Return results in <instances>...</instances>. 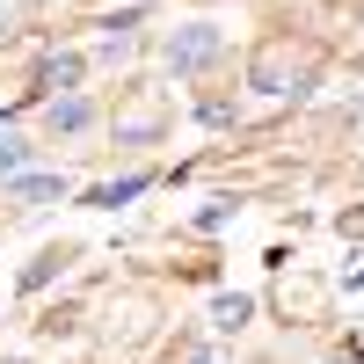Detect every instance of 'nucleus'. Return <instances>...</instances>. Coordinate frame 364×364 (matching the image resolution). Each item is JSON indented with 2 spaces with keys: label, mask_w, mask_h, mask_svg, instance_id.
<instances>
[{
  "label": "nucleus",
  "mask_w": 364,
  "mask_h": 364,
  "mask_svg": "<svg viewBox=\"0 0 364 364\" xmlns=\"http://www.w3.org/2000/svg\"><path fill=\"white\" fill-rule=\"evenodd\" d=\"M248 80L262 87V95H299V87H306L314 80V51L306 44H284V37H269L262 51H255V66H248Z\"/></svg>",
  "instance_id": "f257e3e1"
},
{
  "label": "nucleus",
  "mask_w": 364,
  "mask_h": 364,
  "mask_svg": "<svg viewBox=\"0 0 364 364\" xmlns=\"http://www.w3.org/2000/svg\"><path fill=\"white\" fill-rule=\"evenodd\" d=\"M211 58H219V29H211V22H190V29L168 37V66L175 73H204Z\"/></svg>",
  "instance_id": "f03ea898"
},
{
  "label": "nucleus",
  "mask_w": 364,
  "mask_h": 364,
  "mask_svg": "<svg viewBox=\"0 0 364 364\" xmlns=\"http://www.w3.org/2000/svg\"><path fill=\"white\" fill-rule=\"evenodd\" d=\"M80 73H87V66H80L73 51H51L44 66H37V87H51V102H58V95H73V87H80Z\"/></svg>",
  "instance_id": "7ed1b4c3"
},
{
  "label": "nucleus",
  "mask_w": 364,
  "mask_h": 364,
  "mask_svg": "<svg viewBox=\"0 0 364 364\" xmlns=\"http://www.w3.org/2000/svg\"><path fill=\"white\" fill-rule=\"evenodd\" d=\"M44 124H51L58 139H73V132H87V124H95V109H87L80 95H58V102L44 109Z\"/></svg>",
  "instance_id": "20e7f679"
},
{
  "label": "nucleus",
  "mask_w": 364,
  "mask_h": 364,
  "mask_svg": "<svg viewBox=\"0 0 364 364\" xmlns=\"http://www.w3.org/2000/svg\"><path fill=\"white\" fill-rule=\"evenodd\" d=\"M15 197L22 204H51V197H66V175H15Z\"/></svg>",
  "instance_id": "39448f33"
},
{
  "label": "nucleus",
  "mask_w": 364,
  "mask_h": 364,
  "mask_svg": "<svg viewBox=\"0 0 364 364\" xmlns=\"http://www.w3.org/2000/svg\"><path fill=\"white\" fill-rule=\"evenodd\" d=\"M58 269H66V248H44L37 262H29V269H22V291H44V284L58 277Z\"/></svg>",
  "instance_id": "423d86ee"
},
{
  "label": "nucleus",
  "mask_w": 364,
  "mask_h": 364,
  "mask_svg": "<svg viewBox=\"0 0 364 364\" xmlns=\"http://www.w3.org/2000/svg\"><path fill=\"white\" fill-rule=\"evenodd\" d=\"M22 168H29V139L0 132V175H22Z\"/></svg>",
  "instance_id": "0eeeda50"
},
{
  "label": "nucleus",
  "mask_w": 364,
  "mask_h": 364,
  "mask_svg": "<svg viewBox=\"0 0 364 364\" xmlns=\"http://www.w3.org/2000/svg\"><path fill=\"white\" fill-rule=\"evenodd\" d=\"M248 314H255V306H248V299H219V306H211V321H219V328H226V336H233V328H240V321H248Z\"/></svg>",
  "instance_id": "6e6552de"
},
{
  "label": "nucleus",
  "mask_w": 364,
  "mask_h": 364,
  "mask_svg": "<svg viewBox=\"0 0 364 364\" xmlns=\"http://www.w3.org/2000/svg\"><path fill=\"white\" fill-rule=\"evenodd\" d=\"M146 190V175H124V182H109V190H95V204H124V197H139Z\"/></svg>",
  "instance_id": "1a4fd4ad"
},
{
  "label": "nucleus",
  "mask_w": 364,
  "mask_h": 364,
  "mask_svg": "<svg viewBox=\"0 0 364 364\" xmlns=\"http://www.w3.org/2000/svg\"><path fill=\"white\" fill-rule=\"evenodd\" d=\"M182 364H219V357H211V350H190V357H182Z\"/></svg>",
  "instance_id": "9d476101"
},
{
  "label": "nucleus",
  "mask_w": 364,
  "mask_h": 364,
  "mask_svg": "<svg viewBox=\"0 0 364 364\" xmlns=\"http://www.w3.org/2000/svg\"><path fill=\"white\" fill-rule=\"evenodd\" d=\"M328 364H350V357H328Z\"/></svg>",
  "instance_id": "9b49d317"
}]
</instances>
